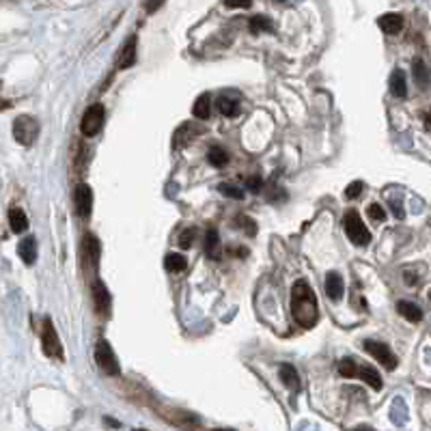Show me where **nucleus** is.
<instances>
[{
  "label": "nucleus",
  "mask_w": 431,
  "mask_h": 431,
  "mask_svg": "<svg viewBox=\"0 0 431 431\" xmlns=\"http://www.w3.org/2000/svg\"><path fill=\"white\" fill-rule=\"evenodd\" d=\"M291 313L302 328H313L319 319L317 297L307 281H297L291 289Z\"/></svg>",
  "instance_id": "1"
},
{
  "label": "nucleus",
  "mask_w": 431,
  "mask_h": 431,
  "mask_svg": "<svg viewBox=\"0 0 431 431\" xmlns=\"http://www.w3.org/2000/svg\"><path fill=\"white\" fill-rule=\"evenodd\" d=\"M343 229H345V233H348V237H350V242H352L354 246H367V244L371 242L369 229L365 227L362 218L358 216V211H354V209L345 213Z\"/></svg>",
  "instance_id": "2"
},
{
  "label": "nucleus",
  "mask_w": 431,
  "mask_h": 431,
  "mask_svg": "<svg viewBox=\"0 0 431 431\" xmlns=\"http://www.w3.org/2000/svg\"><path fill=\"white\" fill-rule=\"evenodd\" d=\"M13 136L20 145L30 147L39 136V121L30 114H22L13 121Z\"/></svg>",
  "instance_id": "3"
},
{
  "label": "nucleus",
  "mask_w": 431,
  "mask_h": 431,
  "mask_svg": "<svg viewBox=\"0 0 431 431\" xmlns=\"http://www.w3.org/2000/svg\"><path fill=\"white\" fill-rule=\"evenodd\" d=\"M104 106L102 104H93L86 108L84 117H82V123H80V129H82V134L86 138H93L102 132V125H104Z\"/></svg>",
  "instance_id": "4"
},
{
  "label": "nucleus",
  "mask_w": 431,
  "mask_h": 431,
  "mask_svg": "<svg viewBox=\"0 0 431 431\" xmlns=\"http://www.w3.org/2000/svg\"><path fill=\"white\" fill-rule=\"evenodd\" d=\"M41 345H43V352H46L50 358H63V345L61 338L52 326L50 319H43V330H41Z\"/></svg>",
  "instance_id": "5"
},
{
  "label": "nucleus",
  "mask_w": 431,
  "mask_h": 431,
  "mask_svg": "<svg viewBox=\"0 0 431 431\" xmlns=\"http://www.w3.org/2000/svg\"><path fill=\"white\" fill-rule=\"evenodd\" d=\"M365 352L367 354H371L379 365H384L388 371H393L395 367H397V356L391 352V348H388V345H384V343H377V341H371V338H367L365 341Z\"/></svg>",
  "instance_id": "6"
},
{
  "label": "nucleus",
  "mask_w": 431,
  "mask_h": 431,
  "mask_svg": "<svg viewBox=\"0 0 431 431\" xmlns=\"http://www.w3.org/2000/svg\"><path fill=\"white\" fill-rule=\"evenodd\" d=\"M95 362L100 365V369L106 373V375H119L121 369H119V362H117V356L112 352V348L106 343V341H100L98 348H95Z\"/></svg>",
  "instance_id": "7"
},
{
  "label": "nucleus",
  "mask_w": 431,
  "mask_h": 431,
  "mask_svg": "<svg viewBox=\"0 0 431 431\" xmlns=\"http://www.w3.org/2000/svg\"><path fill=\"white\" fill-rule=\"evenodd\" d=\"M73 205H76V213L80 218H89L91 207H93V190L86 184H78L76 192H73Z\"/></svg>",
  "instance_id": "8"
},
{
  "label": "nucleus",
  "mask_w": 431,
  "mask_h": 431,
  "mask_svg": "<svg viewBox=\"0 0 431 431\" xmlns=\"http://www.w3.org/2000/svg\"><path fill=\"white\" fill-rule=\"evenodd\" d=\"M201 134H205V127L194 125V123H184L175 132V136H172V145H175V147H186L190 141H194Z\"/></svg>",
  "instance_id": "9"
},
{
  "label": "nucleus",
  "mask_w": 431,
  "mask_h": 431,
  "mask_svg": "<svg viewBox=\"0 0 431 431\" xmlns=\"http://www.w3.org/2000/svg\"><path fill=\"white\" fill-rule=\"evenodd\" d=\"M93 300H95V309L100 315H108L110 313V293L106 289V285L102 281L93 283Z\"/></svg>",
  "instance_id": "10"
},
{
  "label": "nucleus",
  "mask_w": 431,
  "mask_h": 431,
  "mask_svg": "<svg viewBox=\"0 0 431 431\" xmlns=\"http://www.w3.org/2000/svg\"><path fill=\"white\" fill-rule=\"evenodd\" d=\"M82 248H84L86 261H89L93 268H98V264H100V252H102V246H100L98 237H95V235H84Z\"/></svg>",
  "instance_id": "11"
},
{
  "label": "nucleus",
  "mask_w": 431,
  "mask_h": 431,
  "mask_svg": "<svg viewBox=\"0 0 431 431\" xmlns=\"http://www.w3.org/2000/svg\"><path fill=\"white\" fill-rule=\"evenodd\" d=\"M218 110L225 117H237L240 114V95L237 93H223L218 98Z\"/></svg>",
  "instance_id": "12"
},
{
  "label": "nucleus",
  "mask_w": 431,
  "mask_h": 431,
  "mask_svg": "<svg viewBox=\"0 0 431 431\" xmlns=\"http://www.w3.org/2000/svg\"><path fill=\"white\" fill-rule=\"evenodd\" d=\"M377 26L386 33V35H397L403 28V18L399 13H384L377 20Z\"/></svg>",
  "instance_id": "13"
},
{
  "label": "nucleus",
  "mask_w": 431,
  "mask_h": 431,
  "mask_svg": "<svg viewBox=\"0 0 431 431\" xmlns=\"http://www.w3.org/2000/svg\"><path fill=\"white\" fill-rule=\"evenodd\" d=\"M205 252H207L209 259H216V261H218V259L223 256V250H220V235H218V231H216L213 227L207 229V233H205Z\"/></svg>",
  "instance_id": "14"
},
{
  "label": "nucleus",
  "mask_w": 431,
  "mask_h": 431,
  "mask_svg": "<svg viewBox=\"0 0 431 431\" xmlns=\"http://www.w3.org/2000/svg\"><path fill=\"white\" fill-rule=\"evenodd\" d=\"M343 291H345V283H343L341 274L328 272V276H326V293H328V297L336 302V300L343 297Z\"/></svg>",
  "instance_id": "15"
},
{
  "label": "nucleus",
  "mask_w": 431,
  "mask_h": 431,
  "mask_svg": "<svg viewBox=\"0 0 431 431\" xmlns=\"http://www.w3.org/2000/svg\"><path fill=\"white\" fill-rule=\"evenodd\" d=\"M18 254L22 256V261H24L26 266H33V264L37 261V242H35V237L22 240L20 246H18Z\"/></svg>",
  "instance_id": "16"
},
{
  "label": "nucleus",
  "mask_w": 431,
  "mask_h": 431,
  "mask_svg": "<svg viewBox=\"0 0 431 431\" xmlns=\"http://www.w3.org/2000/svg\"><path fill=\"white\" fill-rule=\"evenodd\" d=\"M136 63V37H129L119 59V69H127Z\"/></svg>",
  "instance_id": "17"
},
{
  "label": "nucleus",
  "mask_w": 431,
  "mask_h": 431,
  "mask_svg": "<svg viewBox=\"0 0 431 431\" xmlns=\"http://www.w3.org/2000/svg\"><path fill=\"white\" fill-rule=\"evenodd\" d=\"M397 311H399V315H401V317H406V319H408V321H412V324H418V321L423 319V311H420V307H418V305H414V302L401 300L399 305H397Z\"/></svg>",
  "instance_id": "18"
},
{
  "label": "nucleus",
  "mask_w": 431,
  "mask_h": 431,
  "mask_svg": "<svg viewBox=\"0 0 431 431\" xmlns=\"http://www.w3.org/2000/svg\"><path fill=\"white\" fill-rule=\"evenodd\" d=\"M391 93L395 98H406L408 95V82H406V73L401 69H395L393 76H391Z\"/></svg>",
  "instance_id": "19"
},
{
  "label": "nucleus",
  "mask_w": 431,
  "mask_h": 431,
  "mask_svg": "<svg viewBox=\"0 0 431 431\" xmlns=\"http://www.w3.org/2000/svg\"><path fill=\"white\" fill-rule=\"evenodd\" d=\"M9 227H11L13 233H24L28 229V218H26V213L20 207H13L9 211Z\"/></svg>",
  "instance_id": "20"
},
{
  "label": "nucleus",
  "mask_w": 431,
  "mask_h": 431,
  "mask_svg": "<svg viewBox=\"0 0 431 431\" xmlns=\"http://www.w3.org/2000/svg\"><path fill=\"white\" fill-rule=\"evenodd\" d=\"M192 114L196 119H209V114H211V95L209 93H201L196 98V102L192 106Z\"/></svg>",
  "instance_id": "21"
},
{
  "label": "nucleus",
  "mask_w": 431,
  "mask_h": 431,
  "mask_svg": "<svg viewBox=\"0 0 431 431\" xmlns=\"http://www.w3.org/2000/svg\"><path fill=\"white\" fill-rule=\"evenodd\" d=\"M164 268L170 272V274H179L188 268V261H186V256L184 254H175V252H170L166 254L164 259Z\"/></svg>",
  "instance_id": "22"
},
{
  "label": "nucleus",
  "mask_w": 431,
  "mask_h": 431,
  "mask_svg": "<svg viewBox=\"0 0 431 431\" xmlns=\"http://www.w3.org/2000/svg\"><path fill=\"white\" fill-rule=\"evenodd\" d=\"M281 379L285 382L287 388H291V391H300V375L295 371L293 365H281Z\"/></svg>",
  "instance_id": "23"
},
{
  "label": "nucleus",
  "mask_w": 431,
  "mask_h": 431,
  "mask_svg": "<svg viewBox=\"0 0 431 431\" xmlns=\"http://www.w3.org/2000/svg\"><path fill=\"white\" fill-rule=\"evenodd\" d=\"M356 377H360L362 382H367V384L373 388V391H382V377H379V373H377L373 367H358Z\"/></svg>",
  "instance_id": "24"
},
{
  "label": "nucleus",
  "mask_w": 431,
  "mask_h": 431,
  "mask_svg": "<svg viewBox=\"0 0 431 431\" xmlns=\"http://www.w3.org/2000/svg\"><path fill=\"white\" fill-rule=\"evenodd\" d=\"M207 162L213 166V168H223L229 164V153L223 149V147H211L207 151Z\"/></svg>",
  "instance_id": "25"
},
{
  "label": "nucleus",
  "mask_w": 431,
  "mask_h": 431,
  "mask_svg": "<svg viewBox=\"0 0 431 431\" xmlns=\"http://www.w3.org/2000/svg\"><path fill=\"white\" fill-rule=\"evenodd\" d=\"M274 30V24H272V20L270 18H266V16H254V18H250V33H272Z\"/></svg>",
  "instance_id": "26"
},
{
  "label": "nucleus",
  "mask_w": 431,
  "mask_h": 431,
  "mask_svg": "<svg viewBox=\"0 0 431 431\" xmlns=\"http://www.w3.org/2000/svg\"><path fill=\"white\" fill-rule=\"evenodd\" d=\"M412 69H414V80H416V84L423 86V89H427V84H429V71H427L425 63H423L420 59H416L414 65H412Z\"/></svg>",
  "instance_id": "27"
},
{
  "label": "nucleus",
  "mask_w": 431,
  "mask_h": 431,
  "mask_svg": "<svg viewBox=\"0 0 431 431\" xmlns=\"http://www.w3.org/2000/svg\"><path fill=\"white\" fill-rule=\"evenodd\" d=\"M338 373H341L343 377H348V379L356 377V373H358L356 360H354V358H343V360L338 362Z\"/></svg>",
  "instance_id": "28"
},
{
  "label": "nucleus",
  "mask_w": 431,
  "mask_h": 431,
  "mask_svg": "<svg viewBox=\"0 0 431 431\" xmlns=\"http://www.w3.org/2000/svg\"><path fill=\"white\" fill-rule=\"evenodd\" d=\"M218 190H220L225 196L233 199V201H244V196H246L244 190H240V188H235V186H229V184H220Z\"/></svg>",
  "instance_id": "29"
},
{
  "label": "nucleus",
  "mask_w": 431,
  "mask_h": 431,
  "mask_svg": "<svg viewBox=\"0 0 431 431\" xmlns=\"http://www.w3.org/2000/svg\"><path fill=\"white\" fill-rule=\"evenodd\" d=\"M369 218H373L375 223H382L384 218H386V211H384V207L382 205H377V203H373V205H369Z\"/></svg>",
  "instance_id": "30"
},
{
  "label": "nucleus",
  "mask_w": 431,
  "mask_h": 431,
  "mask_svg": "<svg viewBox=\"0 0 431 431\" xmlns=\"http://www.w3.org/2000/svg\"><path fill=\"white\" fill-rule=\"evenodd\" d=\"M237 225H242V229L248 231V235H256V223L248 216H237Z\"/></svg>",
  "instance_id": "31"
},
{
  "label": "nucleus",
  "mask_w": 431,
  "mask_h": 431,
  "mask_svg": "<svg viewBox=\"0 0 431 431\" xmlns=\"http://www.w3.org/2000/svg\"><path fill=\"white\" fill-rule=\"evenodd\" d=\"M362 188H365L362 182H354V184H350L348 188H345V199H358L360 192H362Z\"/></svg>",
  "instance_id": "32"
},
{
  "label": "nucleus",
  "mask_w": 431,
  "mask_h": 431,
  "mask_svg": "<svg viewBox=\"0 0 431 431\" xmlns=\"http://www.w3.org/2000/svg\"><path fill=\"white\" fill-rule=\"evenodd\" d=\"M192 242H194V229H186V231L179 235V246L186 250V248L192 246Z\"/></svg>",
  "instance_id": "33"
},
{
  "label": "nucleus",
  "mask_w": 431,
  "mask_h": 431,
  "mask_svg": "<svg viewBox=\"0 0 431 431\" xmlns=\"http://www.w3.org/2000/svg\"><path fill=\"white\" fill-rule=\"evenodd\" d=\"M225 5L231 9H248L252 5V0H225Z\"/></svg>",
  "instance_id": "34"
},
{
  "label": "nucleus",
  "mask_w": 431,
  "mask_h": 431,
  "mask_svg": "<svg viewBox=\"0 0 431 431\" xmlns=\"http://www.w3.org/2000/svg\"><path fill=\"white\" fill-rule=\"evenodd\" d=\"M246 186H248L250 190H259V188H261V177H250V179H246Z\"/></svg>",
  "instance_id": "35"
},
{
  "label": "nucleus",
  "mask_w": 431,
  "mask_h": 431,
  "mask_svg": "<svg viewBox=\"0 0 431 431\" xmlns=\"http://www.w3.org/2000/svg\"><path fill=\"white\" fill-rule=\"evenodd\" d=\"M162 3H164V0H147V11H149V13H153V11H155V9H158Z\"/></svg>",
  "instance_id": "36"
},
{
  "label": "nucleus",
  "mask_w": 431,
  "mask_h": 431,
  "mask_svg": "<svg viewBox=\"0 0 431 431\" xmlns=\"http://www.w3.org/2000/svg\"><path fill=\"white\" fill-rule=\"evenodd\" d=\"M104 423L110 425V427H119V423H114V420H110V418H104Z\"/></svg>",
  "instance_id": "37"
},
{
  "label": "nucleus",
  "mask_w": 431,
  "mask_h": 431,
  "mask_svg": "<svg viewBox=\"0 0 431 431\" xmlns=\"http://www.w3.org/2000/svg\"><path fill=\"white\" fill-rule=\"evenodd\" d=\"M3 108H9V102H3V100H0V110H3Z\"/></svg>",
  "instance_id": "38"
}]
</instances>
